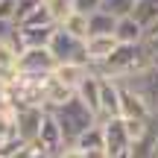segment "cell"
<instances>
[{
  "instance_id": "1",
  "label": "cell",
  "mask_w": 158,
  "mask_h": 158,
  "mask_svg": "<svg viewBox=\"0 0 158 158\" xmlns=\"http://www.w3.org/2000/svg\"><path fill=\"white\" fill-rule=\"evenodd\" d=\"M149 64H155V62L149 56L147 44L141 41V44H117L114 53L94 70L102 76H111V79H129V76L141 73V70H147Z\"/></svg>"
},
{
  "instance_id": "2",
  "label": "cell",
  "mask_w": 158,
  "mask_h": 158,
  "mask_svg": "<svg viewBox=\"0 0 158 158\" xmlns=\"http://www.w3.org/2000/svg\"><path fill=\"white\" fill-rule=\"evenodd\" d=\"M53 117H56V123L62 126V135H64V143L68 147H73V143L79 141V135L82 132H88L91 126H97L100 123V117H97L94 111H91L88 106H85L82 100L73 94L64 106H59V108H53Z\"/></svg>"
},
{
  "instance_id": "3",
  "label": "cell",
  "mask_w": 158,
  "mask_h": 158,
  "mask_svg": "<svg viewBox=\"0 0 158 158\" xmlns=\"http://www.w3.org/2000/svg\"><path fill=\"white\" fill-rule=\"evenodd\" d=\"M56 56L50 47H23L18 56V73H32V76H50L56 70Z\"/></svg>"
},
{
  "instance_id": "4",
  "label": "cell",
  "mask_w": 158,
  "mask_h": 158,
  "mask_svg": "<svg viewBox=\"0 0 158 158\" xmlns=\"http://www.w3.org/2000/svg\"><path fill=\"white\" fill-rule=\"evenodd\" d=\"M50 53L56 56V62H85V41L70 35L68 29L56 27V32L50 38Z\"/></svg>"
},
{
  "instance_id": "5",
  "label": "cell",
  "mask_w": 158,
  "mask_h": 158,
  "mask_svg": "<svg viewBox=\"0 0 158 158\" xmlns=\"http://www.w3.org/2000/svg\"><path fill=\"white\" fill-rule=\"evenodd\" d=\"M44 114H47V108H41V106H21V108H18V111H15L18 141H23V143H35V141H38Z\"/></svg>"
},
{
  "instance_id": "6",
  "label": "cell",
  "mask_w": 158,
  "mask_h": 158,
  "mask_svg": "<svg viewBox=\"0 0 158 158\" xmlns=\"http://www.w3.org/2000/svg\"><path fill=\"white\" fill-rule=\"evenodd\" d=\"M120 117L123 120H149L152 123V108L147 106V100L129 82H120Z\"/></svg>"
},
{
  "instance_id": "7",
  "label": "cell",
  "mask_w": 158,
  "mask_h": 158,
  "mask_svg": "<svg viewBox=\"0 0 158 158\" xmlns=\"http://www.w3.org/2000/svg\"><path fill=\"white\" fill-rule=\"evenodd\" d=\"M120 82H129L138 94L147 100V106L152 108V117L158 114V64H149L147 70L129 76V79H120Z\"/></svg>"
},
{
  "instance_id": "8",
  "label": "cell",
  "mask_w": 158,
  "mask_h": 158,
  "mask_svg": "<svg viewBox=\"0 0 158 158\" xmlns=\"http://www.w3.org/2000/svg\"><path fill=\"white\" fill-rule=\"evenodd\" d=\"M35 143H38L47 155H53V158L68 147V143H64V135H62V126L56 123V117H53L50 111L44 114V123H41V132H38V141Z\"/></svg>"
},
{
  "instance_id": "9",
  "label": "cell",
  "mask_w": 158,
  "mask_h": 158,
  "mask_svg": "<svg viewBox=\"0 0 158 158\" xmlns=\"http://www.w3.org/2000/svg\"><path fill=\"white\" fill-rule=\"evenodd\" d=\"M120 117V82L100 73V120Z\"/></svg>"
},
{
  "instance_id": "10",
  "label": "cell",
  "mask_w": 158,
  "mask_h": 158,
  "mask_svg": "<svg viewBox=\"0 0 158 158\" xmlns=\"http://www.w3.org/2000/svg\"><path fill=\"white\" fill-rule=\"evenodd\" d=\"M114 47H117V38L114 35H88L85 38V62L91 68H100L114 53Z\"/></svg>"
},
{
  "instance_id": "11",
  "label": "cell",
  "mask_w": 158,
  "mask_h": 158,
  "mask_svg": "<svg viewBox=\"0 0 158 158\" xmlns=\"http://www.w3.org/2000/svg\"><path fill=\"white\" fill-rule=\"evenodd\" d=\"M56 27H18L15 44L21 47V50L23 47H50V38H53V32H56Z\"/></svg>"
},
{
  "instance_id": "12",
  "label": "cell",
  "mask_w": 158,
  "mask_h": 158,
  "mask_svg": "<svg viewBox=\"0 0 158 158\" xmlns=\"http://www.w3.org/2000/svg\"><path fill=\"white\" fill-rule=\"evenodd\" d=\"M88 73H91V64H85V62H59L56 70H53V76L62 85H68L70 91H76Z\"/></svg>"
},
{
  "instance_id": "13",
  "label": "cell",
  "mask_w": 158,
  "mask_h": 158,
  "mask_svg": "<svg viewBox=\"0 0 158 158\" xmlns=\"http://www.w3.org/2000/svg\"><path fill=\"white\" fill-rule=\"evenodd\" d=\"M76 97L100 117V73H97L94 68H91V73L82 79V85L76 88Z\"/></svg>"
},
{
  "instance_id": "14",
  "label": "cell",
  "mask_w": 158,
  "mask_h": 158,
  "mask_svg": "<svg viewBox=\"0 0 158 158\" xmlns=\"http://www.w3.org/2000/svg\"><path fill=\"white\" fill-rule=\"evenodd\" d=\"M143 35H147V29H143L132 15L117 18V27H114V38H117V44H141Z\"/></svg>"
},
{
  "instance_id": "15",
  "label": "cell",
  "mask_w": 158,
  "mask_h": 158,
  "mask_svg": "<svg viewBox=\"0 0 158 158\" xmlns=\"http://www.w3.org/2000/svg\"><path fill=\"white\" fill-rule=\"evenodd\" d=\"M76 91H70L68 85H62L56 76H47V85H44V108L47 111H53V108H59V106H64V102L73 97Z\"/></svg>"
},
{
  "instance_id": "16",
  "label": "cell",
  "mask_w": 158,
  "mask_h": 158,
  "mask_svg": "<svg viewBox=\"0 0 158 158\" xmlns=\"http://www.w3.org/2000/svg\"><path fill=\"white\" fill-rule=\"evenodd\" d=\"M114 27H117V18L108 15L106 9L88 15V35H114Z\"/></svg>"
},
{
  "instance_id": "17",
  "label": "cell",
  "mask_w": 158,
  "mask_h": 158,
  "mask_svg": "<svg viewBox=\"0 0 158 158\" xmlns=\"http://www.w3.org/2000/svg\"><path fill=\"white\" fill-rule=\"evenodd\" d=\"M76 149H82V152H91V149H106V138H102V123L91 126L88 132H82L79 135V141L73 143Z\"/></svg>"
},
{
  "instance_id": "18",
  "label": "cell",
  "mask_w": 158,
  "mask_h": 158,
  "mask_svg": "<svg viewBox=\"0 0 158 158\" xmlns=\"http://www.w3.org/2000/svg\"><path fill=\"white\" fill-rule=\"evenodd\" d=\"M132 18L141 23L143 29L158 18V0H135V9H132Z\"/></svg>"
},
{
  "instance_id": "19",
  "label": "cell",
  "mask_w": 158,
  "mask_h": 158,
  "mask_svg": "<svg viewBox=\"0 0 158 158\" xmlns=\"http://www.w3.org/2000/svg\"><path fill=\"white\" fill-rule=\"evenodd\" d=\"M41 3H44V9L53 15L56 23H64L76 12V0H41Z\"/></svg>"
},
{
  "instance_id": "20",
  "label": "cell",
  "mask_w": 158,
  "mask_h": 158,
  "mask_svg": "<svg viewBox=\"0 0 158 158\" xmlns=\"http://www.w3.org/2000/svg\"><path fill=\"white\" fill-rule=\"evenodd\" d=\"M59 27L68 29V32L76 35V38H82V41L88 38V15H85V12H73V15H70L64 23H59Z\"/></svg>"
},
{
  "instance_id": "21",
  "label": "cell",
  "mask_w": 158,
  "mask_h": 158,
  "mask_svg": "<svg viewBox=\"0 0 158 158\" xmlns=\"http://www.w3.org/2000/svg\"><path fill=\"white\" fill-rule=\"evenodd\" d=\"M18 27H56V21H53V15L44 9V3H41L38 9H35V12H29V15L23 18Z\"/></svg>"
},
{
  "instance_id": "22",
  "label": "cell",
  "mask_w": 158,
  "mask_h": 158,
  "mask_svg": "<svg viewBox=\"0 0 158 158\" xmlns=\"http://www.w3.org/2000/svg\"><path fill=\"white\" fill-rule=\"evenodd\" d=\"M152 147H155V126H152V132H149V135H143L141 141L132 143L129 158H152Z\"/></svg>"
},
{
  "instance_id": "23",
  "label": "cell",
  "mask_w": 158,
  "mask_h": 158,
  "mask_svg": "<svg viewBox=\"0 0 158 158\" xmlns=\"http://www.w3.org/2000/svg\"><path fill=\"white\" fill-rule=\"evenodd\" d=\"M102 9L108 15H114V18H126L135 9V0H102Z\"/></svg>"
},
{
  "instance_id": "24",
  "label": "cell",
  "mask_w": 158,
  "mask_h": 158,
  "mask_svg": "<svg viewBox=\"0 0 158 158\" xmlns=\"http://www.w3.org/2000/svg\"><path fill=\"white\" fill-rule=\"evenodd\" d=\"M9 158H53V155H47L38 143H18V149Z\"/></svg>"
},
{
  "instance_id": "25",
  "label": "cell",
  "mask_w": 158,
  "mask_h": 158,
  "mask_svg": "<svg viewBox=\"0 0 158 158\" xmlns=\"http://www.w3.org/2000/svg\"><path fill=\"white\" fill-rule=\"evenodd\" d=\"M41 6V0H15V23H21L29 12H35Z\"/></svg>"
},
{
  "instance_id": "26",
  "label": "cell",
  "mask_w": 158,
  "mask_h": 158,
  "mask_svg": "<svg viewBox=\"0 0 158 158\" xmlns=\"http://www.w3.org/2000/svg\"><path fill=\"white\" fill-rule=\"evenodd\" d=\"M15 32H18V23L0 21V44H3V41H15Z\"/></svg>"
},
{
  "instance_id": "27",
  "label": "cell",
  "mask_w": 158,
  "mask_h": 158,
  "mask_svg": "<svg viewBox=\"0 0 158 158\" xmlns=\"http://www.w3.org/2000/svg\"><path fill=\"white\" fill-rule=\"evenodd\" d=\"M0 21L15 23V0H0Z\"/></svg>"
},
{
  "instance_id": "28",
  "label": "cell",
  "mask_w": 158,
  "mask_h": 158,
  "mask_svg": "<svg viewBox=\"0 0 158 158\" xmlns=\"http://www.w3.org/2000/svg\"><path fill=\"white\" fill-rule=\"evenodd\" d=\"M102 9V0H76V12H85V15H91V12Z\"/></svg>"
},
{
  "instance_id": "29",
  "label": "cell",
  "mask_w": 158,
  "mask_h": 158,
  "mask_svg": "<svg viewBox=\"0 0 158 158\" xmlns=\"http://www.w3.org/2000/svg\"><path fill=\"white\" fill-rule=\"evenodd\" d=\"M56 158H85V152H82V149H76V147H64Z\"/></svg>"
},
{
  "instance_id": "30",
  "label": "cell",
  "mask_w": 158,
  "mask_h": 158,
  "mask_svg": "<svg viewBox=\"0 0 158 158\" xmlns=\"http://www.w3.org/2000/svg\"><path fill=\"white\" fill-rule=\"evenodd\" d=\"M149 35H158V18H155V21L147 27V35H143V38H149Z\"/></svg>"
},
{
  "instance_id": "31",
  "label": "cell",
  "mask_w": 158,
  "mask_h": 158,
  "mask_svg": "<svg viewBox=\"0 0 158 158\" xmlns=\"http://www.w3.org/2000/svg\"><path fill=\"white\" fill-rule=\"evenodd\" d=\"M152 158H158V129H155V147H152Z\"/></svg>"
},
{
  "instance_id": "32",
  "label": "cell",
  "mask_w": 158,
  "mask_h": 158,
  "mask_svg": "<svg viewBox=\"0 0 158 158\" xmlns=\"http://www.w3.org/2000/svg\"><path fill=\"white\" fill-rule=\"evenodd\" d=\"M152 126H155V129H158V114H155V117H152Z\"/></svg>"
},
{
  "instance_id": "33",
  "label": "cell",
  "mask_w": 158,
  "mask_h": 158,
  "mask_svg": "<svg viewBox=\"0 0 158 158\" xmlns=\"http://www.w3.org/2000/svg\"><path fill=\"white\" fill-rule=\"evenodd\" d=\"M0 158H6V155H0Z\"/></svg>"
},
{
  "instance_id": "34",
  "label": "cell",
  "mask_w": 158,
  "mask_h": 158,
  "mask_svg": "<svg viewBox=\"0 0 158 158\" xmlns=\"http://www.w3.org/2000/svg\"><path fill=\"white\" fill-rule=\"evenodd\" d=\"M0 97H3V94H0Z\"/></svg>"
}]
</instances>
